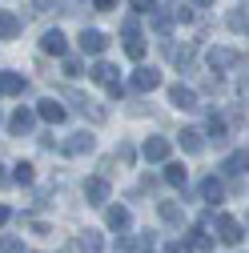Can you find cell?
I'll return each instance as SVG.
<instances>
[{
  "mask_svg": "<svg viewBox=\"0 0 249 253\" xmlns=\"http://www.w3.org/2000/svg\"><path fill=\"white\" fill-rule=\"evenodd\" d=\"M217 237H221L225 245H241V237H245V225L237 217H229V213H217Z\"/></svg>",
  "mask_w": 249,
  "mask_h": 253,
  "instance_id": "6da1fadb",
  "label": "cell"
},
{
  "mask_svg": "<svg viewBox=\"0 0 249 253\" xmlns=\"http://www.w3.org/2000/svg\"><path fill=\"white\" fill-rule=\"evenodd\" d=\"M109 48V37L105 33H97V28H84V33H81V52L84 56H101Z\"/></svg>",
  "mask_w": 249,
  "mask_h": 253,
  "instance_id": "7a4b0ae2",
  "label": "cell"
},
{
  "mask_svg": "<svg viewBox=\"0 0 249 253\" xmlns=\"http://www.w3.org/2000/svg\"><path fill=\"white\" fill-rule=\"evenodd\" d=\"M157 84H161V73H157V69H137V73L129 77V88H133V92H153Z\"/></svg>",
  "mask_w": 249,
  "mask_h": 253,
  "instance_id": "3957f363",
  "label": "cell"
},
{
  "mask_svg": "<svg viewBox=\"0 0 249 253\" xmlns=\"http://www.w3.org/2000/svg\"><path fill=\"white\" fill-rule=\"evenodd\" d=\"M233 65H241L237 48H213V52H209V69H213V73H225V69H233Z\"/></svg>",
  "mask_w": 249,
  "mask_h": 253,
  "instance_id": "277c9868",
  "label": "cell"
},
{
  "mask_svg": "<svg viewBox=\"0 0 249 253\" xmlns=\"http://www.w3.org/2000/svg\"><path fill=\"white\" fill-rule=\"evenodd\" d=\"M33 125H37V113H33V109H16V113L8 117V133H12V137H24Z\"/></svg>",
  "mask_w": 249,
  "mask_h": 253,
  "instance_id": "5b68a950",
  "label": "cell"
},
{
  "mask_svg": "<svg viewBox=\"0 0 249 253\" xmlns=\"http://www.w3.org/2000/svg\"><path fill=\"white\" fill-rule=\"evenodd\" d=\"M113 253H157V245H153V237H121Z\"/></svg>",
  "mask_w": 249,
  "mask_h": 253,
  "instance_id": "8992f818",
  "label": "cell"
},
{
  "mask_svg": "<svg viewBox=\"0 0 249 253\" xmlns=\"http://www.w3.org/2000/svg\"><path fill=\"white\" fill-rule=\"evenodd\" d=\"M84 197H88V205H105L109 201V181L105 177H88L84 181Z\"/></svg>",
  "mask_w": 249,
  "mask_h": 253,
  "instance_id": "52a82bcc",
  "label": "cell"
},
{
  "mask_svg": "<svg viewBox=\"0 0 249 253\" xmlns=\"http://www.w3.org/2000/svg\"><path fill=\"white\" fill-rule=\"evenodd\" d=\"M97 84H105V88H113V84H121V77H117V65H109V60H97L92 65V73H88Z\"/></svg>",
  "mask_w": 249,
  "mask_h": 253,
  "instance_id": "ba28073f",
  "label": "cell"
},
{
  "mask_svg": "<svg viewBox=\"0 0 249 253\" xmlns=\"http://www.w3.org/2000/svg\"><path fill=\"white\" fill-rule=\"evenodd\" d=\"M169 101H173L177 109H197V92H193L189 84H173V88H169Z\"/></svg>",
  "mask_w": 249,
  "mask_h": 253,
  "instance_id": "9c48e42d",
  "label": "cell"
},
{
  "mask_svg": "<svg viewBox=\"0 0 249 253\" xmlns=\"http://www.w3.org/2000/svg\"><path fill=\"white\" fill-rule=\"evenodd\" d=\"M141 153H145V161H169V141L165 137H149Z\"/></svg>",
  "mask_w": 249,
  "mask_h": 253,
  "instance_id": "30bf717a",
  "label": "cell"
},
{
  "mask_svg": "<svg viewBox=\"0 0 249 253\" xmlns=\"http://www.w3.org/2000/svg\"><path fill=\"white\" fill-rule=\"evenodd\" d=\"M37 117H41V121H48V125H60V121H65V105H60L56 97H48V101H41Z\"/></svg>",
  "mask_w": 249,
  "mask_h": 253,
  "instance_id": "8fae6325",
  "label": "cell"
},
{
  "mask_svg": "<svg viewBox=\"0 0 249 253\" xmlns=\"http://www.w3.org/2000/svg\"><path fill=\"white\" fill-rule=\"evenodd\" d=\"M105 221H109V229H117V233H124V229L133 225V213L124 209V205H113V209L105 213Z\"/></svg>",
  "mask_w": 249,
  "mask_h": 253,
  "instance_id": "7c38bea8",
  "label": "cell"
},
{
  "mask_svg": "<svg viewBox=\"0 0 249 253\" xmlns=\"http://www.w3.org/2000/svg\"><path fill=\"white\" fill-rule=\"evenodd\" d=\"M65 153H69V157H84V153H92V137H88V133H73V137L65 141Z\"/></svg>",
  "mask_w": 249,
  "mask_h": 253,
  "instance_id": "4fadbf2b",
  "label": "cell"
},
{
  "mask_svg": "<svg viewBox=\"0 0 249 253\" xmlns=\"http://www.w3.org/2000/svg\"><path fill=\"white\" fill-rule=\"evenodd\" d=\"M24 92V77L20 73H0V97H16Z\"/></svg>",
  "mask_w": 249,
  "mask_h": 253,
  "instance_id": "5bb4252c",
  "label": "cell"
},
{
  "mask_svg": "<svg viewBox=\"0 0 249 253\" xmlns=\"http://www.w3.org/2000/svg\"><path fill=\"white\" fill-rule=\"evenodd\" d=\"M65 44H69V41H65V33H60V28H48V33L41 37V48H44V52H56V56L65 52Z\"/></svg>",
  "mask_w": 249,
  "mask_h": 253,
  "instance_id": "9a60e30c",
  "label": "cell"
},
{
  "mask_svg": "<svg viewBox=\"0 0 249 253\" xmlns=\"http://www.w3.org/2000/svg\"><path fill=\"white\" fill-rule=\"evenodd\" d=\"M197 189H201V197H205V201H213V205H217V201L225 197V185L217 181V177H205V181H201Z\"/></svg>",
  "mask_w": 249,
  "mask_h": 253,
  "instance_id": "2e32d148",
  "label": "cell"
},
{
  "mask_svg": "<svg viewBox=\"0 0 249 253\" xmlns=\"http://www.w3.org/2000/svg\"><path fill=\"white\" fill-rule=\"evenodd\" d=\"M181 149H185V153H201V149H205V133H201V129H185V133H181Z\"/></svg>",
  "mask_w": 249,
  "mask_h": 253,
  "instance_id": "e0dca14e",
  "label": "cell"
},
{
  "mask_svg": "<svg viewBox=\"0 0 249 253\" xmlns=\"http://www.w3.org/2000/svg\"><path fill=\"white\" fill-rule=\"evenodd\" d=\"M20 37V20L12 12H0V41H16Z\"/></svg>",
  "mask_w": 249,
  "mask_h": 253,
  "instance_id": "ac0fdd59",
  "label": "cell"
},
{
  "mask_svg": "<svg viewBox=\"0 0 249 253\" xmlns=\"http://www.w3.org/2000/svg\"><path fill=\"white\" fill-rule=\"evenodd\" d=\"M69 101H73V105H77V109H81L84 117H92V121H105V113H101L97 105H92L88 97H81V92H69Z\"/></svg>",
  "mask_w": 249,
  "mask_h": 253,
  "instance_id": "d6986e66",
  "label": "cell"
},
{
  "mask_svg": "<svg viewBox=\"0 0 249 253\" xmlns=\"http://www.w3.org/2000/svg\"><path fill=\"white\" fill-rule=\"evenodd\" d=\"M245 169H249V153L245 149H237V153L225 157V173H245Z\"/></svg>",
  "mask_w": 249,
  "mask_h": 253,
  "instance_id": "ffe728a7",
  "label": "cell"
},
{
  "mask_svg": "<svg viewBox=\"0 0 249 253\" xmlns=\"http://www.w3.org/2000/svg\"><path fill=\"white\" fill-rule=\"evenodd\" d=\"M165 181L173 189H185V181H189V173H185V165H165Z\"/></svg>",
  "mask_w": 249,
  "mask_h": 253,
  "instance_id": "44dd1931",
  "label": "cell"
},
{
  "mask_svg": "<svg viewBox=\"0 0 249 253\" xmlns=\"http://www.w3.org/2000/svg\"><path fill=\"white\" fill-rule=\"evenodd\" d=\"M77 249H81V253H101V249H105V245H101V233H81Z\"/></svg>",
  "mask_w": 249,
  "mask_h": 253,
  "instance_id": "7402d4cb",
  "label": "cell"
},
{
  "mask_svg": "<svg viewBox=\"0 0 249 253\" xmlns=\"http://www.w3.org/2000/svg\"><path fill=\"white\" fill-rule=\"evenodd\" d=\"M157 213H161V221H169V225H177V221L185 217V213H181V205H173V201H161V205H157Z\"/></svg>",
  "mask_w": 249,
  "mask_h": 253,
  "instance_id": "603a6c76",
  "label": "cell"
},
{
  "mask_svg": "<svg viewBox=\"0 0 249 253\" xmlns=\"http://www.w3.org/2000/svg\"><path fill=\"white\" fill-rule=\"evenodd\" d=\"M193 249H209L213 241H209V233H205V221H197V225H193V241H189Z\"/></svg>",
  "mask_w": 249,
  "mask_h": 253,
  "instance_id": "cb8c5ba5",
  "label": "cell"
},
{
  "mask_svg": "<svg viewBox=\"0 0 249 253\" xmlns=\"http://www.w3.org/2000/svg\"><path fill=\"white\" fill-rule=\"evenodd\" d=\"M124 52H129L133 60H141V56H145V41H141V37H124Z\"/></svg>",
  "mask_w": 249,
  "mask_h": 253,
  "instance_id": "d4e9b609",
  "label": "cell"
},
{
  "mask_svg": "<svg viewBox=\"0 0 249 253\" xmlns=\"http://www.w3.org/2000/svg\"><path fill=\"white\" fill-rule=\"evenodd\" d=\"M12 181H16V185H33V165L20 161V165H16V173H12Z\"/></svg>",
  "mask_w": 249,
  "mask_h": 253,
  "instance_id": "484cf974",
  "label": "cell"
},
{
  "mask_svg": "<svg viewBox=\"0 0 249 253\" xmlns=\"http://www.w3.org/2000/svg\"><path fill=\"white\" fill-rule=\"evenodd\" d=\"M209 137H213V141H225V121L217 117V113L209 117Z\"/></svg>",
  "mask_w": 249,
  "mask_h": 253,
  "instance_id": "4316f807",
  "label": "cell"
},
{
  "mask_svg": "<svg viewBox=\"0 0 249 253\" xmlns=\"http://www.w3.org/2000/svg\"><path fill=\"white\" fill-rule=\"evenodd\" d=\"M121 33H124V37H141V24H137V16H124V20H121Z\"/></svg>",
  "mask_w": 249,
  "mask_h": 253,
  "instance_id": "83f0119b",
  "label": "cell"
},
{
  "mask_svg": "<svg viewBox=\"0 0 249 253\" xmlns=\"http://www.w3.org/2000/svg\"><path fill=\"white\" fill-rule=\"evenodd\" d=\"M117 161H121V165H133V161H137V149H133V145H121V149H117Z\"/></svg>",
  "mask_w": 249,
  "mask_h": 253,
  "instance_id": "f1b7e54d",
  "label": "cell"
},
{
  "mask_svg": "<svg viewBox=\"0 0 249 253\" xmlns=\"http://www.w3.org/2000/svg\"><path fill=\"white\" fill-rule=\"evenodd\" d=\"M173 60H177L181 69H189V60H193V44H185V48H177V52H173Z\"/></svg>",
  "mask_w": 249,
  "mask_h": 253,
  "instance_id": "f546056e",
  "label": "cell"
},
{
  "mask_svg": "<svg viewBox=\"0 0 249 253\" xmlns=\"http://www.w3.org/2000/svg\"><path fill=\"white\" fill-rule=\"evenodd\" d=\"M81 73H84V65H81L77 56H69V60H65V77H81Z\"/></svg>",
  "mask_w": 249,
  "mask_h": 253,
  "instance_id": "4dcf8cb0",
  "label": "cell"
},
{
  "mask_svg": "<svg viewBox=\"0 0 249 253\" xmlns=\"http://www.w3.org/2000/svg\"><path fill=\"white\" fill-rule=\"evenodd\" d=\"M0 253H24V245L16 237H4V241H0Z\"/></svg>",
  "mask_w": 249,
  "mask_h": 253,
  "instance_id": "1f68e13d",
  "label": "cell"
},
{
  "mask_svg": "<svg viewBox=\"0 0 249 253\" xmlns=\"http://www.w3.org/2000/svg\"><path fill=\"white\" fill-rule=\"evenodd\" d=\"M245 24H249V20H245V12H241V8H233V12H229V28H245Z\"/></svg>",
  "mask_w": 249,
  "mask_h": 253,
  "instance_id": "d6a6232c",
  "label": "cell"
},
{
  "mask_svg": "<svg viewBox=\"0 0 249 253\" xmlns=\"http://www.w3.org/2000/svg\"><path fill=\"white\" fill-rule=\"evenodd\" d=\"M157 8V0H133V12H153Z\"/></svg>",
  "mask_w": 249,
  "mask_h": 253,
  "instance_id": "836d02e7",
  "label": "cell"
},
{
  "mask_svg": "<svg viewBox=\"0 0 249 253\" xmlns=\"http://www.w3.org/2000/svg\"><path fill=\"white\" fill-rule=\"evenodd\" d=\"M189 249H193L189 241H169V253H189Z\"/></svg>",
  "mask_w": 249,
  "mask_h": 253,
  "instance_id": "e575fe53",
  "label": "cell"
},
{
  "mask_svg": "<svg viewBox=\"0 0 249 253\" xmlns=\"http://www.w3.org/2000/svg\"><path fill=\"white\" fill-rule=\"evenodd\" d=\"M237 92H241V97H249V73H241V81H237Z\"/></svg>",
  "mask_w": 249,
  "mask_h": 253,
  "instance_id": "d590c367",
  "label": "cell"
},
{
  "mask_svg": "<svg viewBox=\"0 0 249 253\" xmlns=\"http://www.w3.org/2000/svg\"><path fill=\"white\" fill-rule=\"evenodd\" d=\"M97 4V12H109V8H117V0H92Z\"/></svg>",
  "mask_w": 249,
  "mask_h": 253,
  "instance_id": "8d00e7d4",
  "label": "cell"
},
{
  "mask_svg": "<svg viewBox=\"0 0 249 253\" xmlns=\"http://www.w3.org/2000/svg\"><path fill=\"white\" fill-rule=\"evenodd\" d=\"M48 8H56V0H37V12H48Z\"/></svg>",
  "mask_w": 249,
  "mask_h": 253,
  "instance_id": "74e56055",
  "label": "cell"
},
{
  "mask_svg": "<svg viewBox=\"0 0 249 253\" xmlns=\"http://www.w3.org/2000/svg\"><path fill=\"white\" fill-rule=\"evenodd\" d=\"M12 213H8V205H0V225H4V221H8Z\"/></svg>",
  "mask_w": 249,
  "mask_h": 253,
  "instance_id": "f35d334b",
  "label": "cell"
},
{
  "mask_svg": "<svg viewBox=\"0 0 249 253\" xmlns=\"http://www.w3.org/2000/svg\"><path fill=\"white\" fill-rule=\"evenodd\" d=\"M4 181H8V173H4V165H0V185H4Z\"/></svg>",
  "mask_w": 249,
  "mask_h": 253,
  "instance_id": "ab89813d",
  "label": "cell"
},
{
  "mask_svg": "<svg viewBox=\"0 0 249 253\" xmlns=\"http://www.w3.org/2000/svg\"><path fill=\"white\" fill-rule=\"evenodd\" d=\"M193 4H197V8H205V4H213V0H193Z\"/></svg>",
  "mask_w": 249,
  "mask_h": 253,
  "instance_id": "60d3db41",
  "label": "cell"
},
{
  "mask_svg": "<svg viewBox=\"0 0 249 253\" xmlns=\"http://www.w3.org/2000/svg\"><path fill=\"white\" fill-rule=\"evenodd\" d=\"M245 233H249V221H245Z\"/></svg>",
  "mask_w": 249,
  "mask_h": 253,
  "instance_id": "b9f144b4",
  "label": "cell"
}]
</instances>
